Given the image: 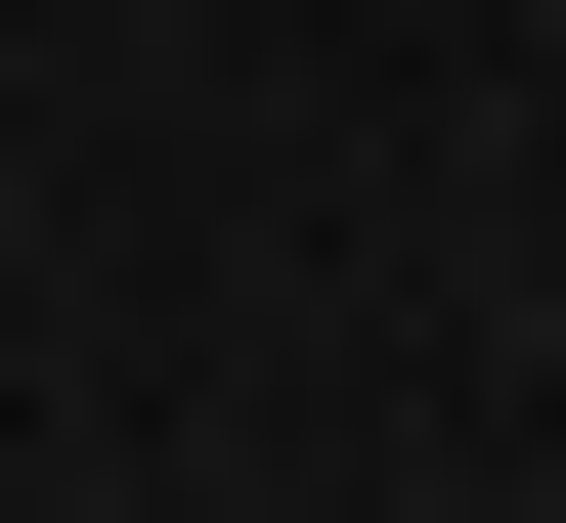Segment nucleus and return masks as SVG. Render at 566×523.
<instances>
[{
  "label": "nucleus",
  "mask_w": 566,
  "mask_h": 523,
  "mask_svg": "<svg viewBox=\"0 0 566 523\" xmlns=\"http://www.w3.org/2000/svg\"><path fill=\"white\" fill-rule=\"evenodd\" d=\"M523 44H566V0H523Z\"/></svg>",
  "instance_id": "f257e3e1"
}]
</instances>
